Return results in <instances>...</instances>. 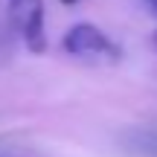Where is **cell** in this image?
<instances>
[{"mask_svg": "<svg viewBox=\"0 0 157 157\" xmlns=\"http://www.w3.org/2000/svg\"><path fill=\"white\" fill-rule=\"evenodd\" d=\"M146 3L151 6V9H154V15H157V0H146Z\"/></svg>", "mask_w": 157, "mask_h": 157, "instance_id": "277c9868", "label": "cell"}, {"mask_svg": "<svg viewBox=\"0 0 157 157\" xmlns=\"http://www.w3.org/2000/svg\"><path fill=\"white\" fill-rule=\"evenodd\" d=\"M128 140H131L134 151H140L146 157H157V131H151V128L148 131H134Z\"/></svg>", "mask_w": 157, "mask_h": 157, "instance_id": "3957f363", "label": "cell"}, {"mask_svg": "<svg viewBox=\"0 0 157 157\" xmlns=\"http://www.w3.org/2000/svg\"><path fill=\"white\" fill-rule=\"evenodd\" d=\"M61 3H64V6H76L78 0H61Z\"/></svg>", "mask_w": 157, "mask_h": 157, "instance_id": "5b68a950", "label": "cell"}, {"mask_svg": "<svg viewBox=\"0 0 157 157\" xmlns=\"http://www.w3.org/2000/svg\"><path fill=\"white\" fill-rule=\"evenodd\" d=\"M61 47L67 56L87 64H119L122 61V47L93 23H76L64 32Z\"/></svg>", "mask_w": 157, "mask_h": 157, "instance_id": "6da1fadb", "label": "cell"}, {"mask_svg": "<svg viewBox=\"0 0 157 157\" xmlns=\"http://www.w3.org/2000/svg\"><path fill=\"white\" fill-rule=\"evenodd\" d=\"M9 21L17 29L21 41L26 44L29 52L41 56L47 52V12L44 0H6Z\"/></svg>", "mask_w": 157, "mask_h": 157, "instance_id": "7a4b0ae2", "label": "cell"}]
</instances>
